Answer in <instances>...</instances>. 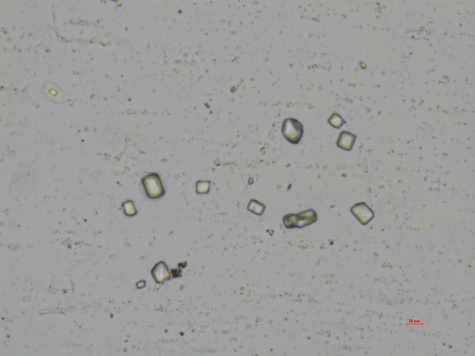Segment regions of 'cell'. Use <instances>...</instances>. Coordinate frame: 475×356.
I'll list each match as a JSON object with an SVG mask.
<instances>
[{"label":"cell","instance_id":"obj_6","mask_svg":"<svg viewBox=\"0 0 475 356\" xmlns=\"http://www.w3.org/2000/svg\"><path fill=\"white\" fill-rule=\"evenodd\" d=\"M328 122L333 127L338 128H340L341 125L343 124V120L339 115L334 114L328 119Z\"/></svg>","mask_w":475,"mask_h":356},{"label":"cell","instance_id":"obj_3","mask_svg":"<svg viewBox=\"0 0 475 356\" xmlns=\"http://www.w3.org/2000/svg\"><path fill=\"white\" fill-rule=\"evenodd\" d=\"M144 185L148 196L151 199H158L164 194L163 186L157 174L148 175L144 179Z\"/></svg>","mask_w":475,"mask_h":356},{"label":"cell","instance_id":"obj_1","mask_svg":"<svg viewBox=\"0 0 475 356\" xmlns=\"http://www.w3.org/2000/svg\"><path fill=\"white\" fill-rule=\"evenodd\" d=\"M282 134L291 144H298L303 135V126L299 120L290 119L285 120L282 126Z\"/></svg>","mask_w":475,"mask_h":356},{"label":"cell","instance_id":"obj_5","mask_svg":"<svg viewBox=\"0 0 475 356\" xmlns=\"http://www.w3.org/2000/svg\"><path fill=\"white\" fill-rule=\"evenodd\" d=\"M248 209L257 215H262L265 210V206L257 201L251 200Z\"/></svg>","mask_w":475,"mask_h":356},{"label":"cell","instance_id":"obj_4","mask_svg":"<svg viewBox=\"0 0 475 356\" xmlns=\"http://www.w3.org/2000/svg\"><path fill=\"white\" fill-rule=\"evenodd\" d=\"M355 142L354 136L349 132H343L337 142V146L346 150H350Z\"/></svg>","mask_w":475,"mask_h":356},{"label":"cell","instance_id":"obj_2","mask_svg":"<svg viewBox=\"0 0 475 356\" xmlns=\"http://www.w3.org/2000/svg\"><path fill=\"white\" fill-rule=\"evenodd\" d=\"M317 219V215L315 210H309L297 215H289L284 219L286 227L289 228L309 225L313 224Z\"/></svg>","mask_w":475,"mask_h":356}]
</instances>
